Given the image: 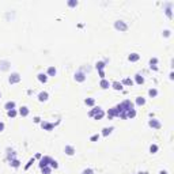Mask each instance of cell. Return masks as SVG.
I'll return each mask as SVG.
<instances>
[{"instance_id":"cell-1","label":"cell","mask_w":174,"mask_h":174,"mask_svg":"<svg viewBox=\"0 0 174 174\" xmlns=\"http://www.w3.org/2000/svg\"><path fill=\"white\" fill-rule=\"evenodd\" d=\"M103 114H105V113H103V110H102L101 107H95V109H93V110L89 113L90 117H93V116H94L95 120H101L102 117H103Z\"/></svg>"},{"instance_id":"cell-2","label":"cell","mask_w":174,"mask_h":174,"mask_svg":"<svg viewBox=\"0 0 174 174\" xmlns=\"http://www.w3.org/2000/svg\"><path fill=\"white\" fill-rule=\"evenodd\" d=\"M114 27L120 31H127L128 30V25L124 21H116L114 22Z\"/></svg>"},{"instance_id":"cell-3","label":"cell","mask_w":174,"mask_h":174,"mask_svg":"<svg viewBox=\"0 0 174 174\" xmlns=\"http://www.w3.org/2000/svg\"><path fill=\"white\" fill-rule=\"evenodd\" d=\"M51 161H52L51 157H44L42 159H41V162H39V167L42 169V167H45V166L51 165Z\"/></svg>"},{"instance_id":"cell-4","label":"cell","mask_w":174,"mask_h":174,"mask_svg":"<svg viewBox=\"0 0 174 174\" xmlns=\"http://www.w3.org/2000/svg\"><path fill=\"white\" fill-rule=\"evenodd\" d=\"M10 83H18V82L21 80V76H19V73H11V76H10Z\"/></svg>"},{"instance_id":"cell-5","label":"cell","mask_w":174,"mask_h":174,"mask_svg":"<svg viewBox=\"0 0 174 174\" xmlns=\"http://www.w3.org/2000/svg\"><path fill=\"white\" fill-rule=\"evenodd\" d=\"M148 125L151 128H155V129H159V128L162 127L161 123H159L158 120H150V121H148Z\"/></svg>"},{"instance_id":"cell-6","label":"cell","mask_w":174,"mask_h":174,"mask_svg":"<svg viewBox=\"0 0 174 174\" xmlns=\"http://www.w3.org/2000/svg\"><path fill=\"white\" fill-rule=\"evenodd\" d=\"M41 127H42L44 129H46V131H52V129L55 128V124H49V123H46V121H42V123H41Z\"/></svg>"},{"instance_id":"cell-7","label":"cell","mask_w":174,"mask_h":174,"mask_svg":"<svg viewBox=\"0 0 174 174\" xmlns=\"http://www.w3.org/2000/svg\"><path fill=\"white\" fill-rule=\"evenodd\" d=\"M64 151H65L67 155H73V154H75V148H73L72 146H65Z\"/></svg>"},{"instance_id":"cell-8","label":"cell","mask_w":174,"mask_h":174,"mask_svg":"<svg viewBox=\"0 0 174 174\" xmlns=\"http://www.w3.org/2000/svg\"><path fill=\"white\" fill-rule=\"evenodd\" d=\"M75 79H76L78 82H83L86 79V76H84V73H83V72H80V71H79V72L75 73Z\"/></svg>"},{"instance_id":"cell-9","label":"cell","mask_w":174,"mask_h":174,"mask_svg":"<svg viewBox=\"0 0 174 174\" xmlns=\"http://www.w3.org/2000/svg\"><path fill=\"white\" fill-rule=\"evenodd\" d=\"M48 97H49V94H48L46 91H42V93H39V94H38V99H39L41 102H42V101H46Z\"/></svg>"},{"instance_id":"cell-10","label":"cell","mask_w":174,"mask_h":174,"mask_svg":"<svg viewBox=\"0 0 174 174\" xmlns=\"http://www.w3.org/2000/svg\"><path fill=\"white\" fill-rule=\"evenodd\" d=\"M4 107H6V109H7V110H12L14 107H15V102H14V101H10V102H7V103H6V105H4Z\"/></svg>"},{"instance_id":"cell-11","label":"cell","mask_w":174,"mask_h":174,"mask_svg":"<svg viewBox=\"0 0 174 174\" xmlns=\"http://www.w3.org/2000/svg\"><path fill=\"white\" fill-rule=\"evenodd\" d=\"M129 61H137V60L140 59V56L137 55V53H132V55H129Z\"/></svg>"},{"instance_id":"cell-12","label":"cell","mask_w":174,"mask_h":174,"mask_svg":"<svg viewBox=\"0 0 174 174\" xmlns=\"http://www.w3.org/2000/svg\"><path fill=\"white\" fill-rule=\"evenodd\" d=\"M19 114L23 116V117H25V116H27V114H29V109H27L26 106H22L21 110H19Z\"/></svg>"},{"instance_id":"cell-13","label":"cell","mask_w":174,"mask_h":174,"mask_svg":"<svg viewBox=\"0 0 174 174\" xmlns=\"http://www.w3.org/2000/svg\"><path fill=\"white\" fill-rule=\"evenodd\" d=\"M135 79H136V83H137V84H143V83H144V78L140 76L139 73H137V75L135 76Z\"/></svg>"},{"instance_id":"cell-14","label":"cell","mask_w":174,"mask_h":174,"mask_svg":"<svg viewBox=\"0 0 174 174\" xmlns=\"http://www.w3.org/2000/svg\"><path fill=\"white\" fill-rule=\"evenodd\" d=\"M102 135L103 136H107V135H110L112 133V131H113V127H110V128H103V129H102Z\"/></svg>"},{"instance_id":"cell-15","label":"cell","mask_w":174,"mask_h":174,"mask_svg":"<svg viewBox=\"0 0 174 174\" xmlns=\"http://www.w3.org/2000/svg\"><path fill=\"white\" fill-rule=\"evenodd\" d=\"M135 116H136V110H135V109H129V110H128L127 117H129V118H133Z\"/></svg>"},{"instance_id":"cell-16","label":"cell","mask_w":174,"mask_h":174,"mask_svg":"<svg viewBox=\"0 0 174 174\" xmlns=\"http://www.w3.org/2000/svg\"><path fill=\"white\" fill-rule=\"evenodd\" d=\"M38 80L42 82V83H45V82L48 80V76L45 75V73H38Z\"/></svg>"},{"instance_id":"cell-17","label":"cell","mask_w":174,"mask_h":174,"mask_svg":"<svg viewBox=\"0 0 174 174\" xmlns=\"http://www.w3.org/2000/svg\"><path fill=\"white\" fill-rule=\"evenodd\" d=\"M48 75H49V76H55L56 75V68L55 67H49L48 68Z\"/></svg>"},{"instance_id":"cell-18","label":"cell","mask_w":174,"mask_h":174,"mask_svg":"<svg viewBox=\"0 0 174 174\" xmlns=\"http://www.w3.org/2000/svg\"><path fill=\"white\" fill-rule=\"evenodd\" d=\"M114 116H117V113H116V109L113 107V109H110V110L107 112V117H109V118H113Z\"/></svg>"},{"instance_id":"cell-19","label":"cell","mask_w":174,"mask_h":174,"mask_svg":"<svg viewBox=\"0 0 174 174\" xmlns=\"http://www.w3.org/2000/svg\"><path fill=\"white\" fill-rule=\"evenodd\" d=\"M136 103H137L139 106H141V105H144L146 103V99L144 98H141V97H137L136 98Z\"/></svg>"},{"instance_id":"cell-20","label":"cell","mask_w":174,"mask_h":174,"mask_svg":"<svg viewBox=\"0 0 174 174\" xmlns=\"http://www.w3.org/2000/svg\"><path fill=\"white\" fill-rule=\"evenodd\" d=\"M102 87V89H109V82L105 80V79H102L101 80V84H99Z\"/></svg>"},{"instance_id":"cell-21","label":"cell","mask_w":174,"mask_h":174,"mask_svg":"<svg viewBox=\"0 0 174 174\" xmlns=\"http://www.w3.org/2000/svg\"><path fill=\"white\" fill-rule=\"evenodd\" d=\"M121 84L132 86V84H133V80H132V79H129V78H127V79H124V80H123V83H121Z\"/></svg>"},{"instance_id":"cell-22","label":"cell","mask_w":174,"mask_h":174,"mask_svg":"<svg viewBox=\"0 0 174 174\" xmlns=\"http://www.w3.org/2000/svg\"><path fill=\"white\" fill-rule=\"evenodd\" d=\"M86 105H89V106H93L94 103H95V101H94V98H87V99H86Z\"/></svg>"},{"instance_id":"cell-23","label":"cell","mask_w":174,"mask_h":174,"mask_svg":"<svg viewBox=\"0 0 174 174\" xmlns=\"http://www.w3.org/2000/svg\"><path fill=\"white\" fill-rule=\"evenodd\" d=\"M113 89H114V90H121V89H123V84L118 83V82H114V83H113Z\"/></svg>"},{"instance_id":"cell-24","label":"cell","mask_w":174,"mask_h":174,"mask_svg":"<svg viewBox=\"0 0 174 174\" xmlns=\"http://www.w3.org/2000/svg\"><path fill=\"white\" fill-rule=\"evenodd\" d=\"M158 151V146L157 144H151V147H150V152L151 154H155Z\"/></svg>"},{"instance_id":"cell-25","label":"cell","mask_w":174,"mask_h":174,"mask_svg":"<svg viewBox=\"0 0 174 174\" xmlns=\"http://www.w3.org/2000/svg\"><path fill=\"white\" fill-rule=\"evenodd\" d=\"M51 170H52V167H48V166H45V167H42V173L44 174H51Z\"/></svg>"},{"instance_id":"cell-26","label":"cell","mask_w":174,"mask_h":174,"mask_svg":"<svg viewBox=\"0 0 174 174\" xmlns=\"http://www.w3.org/2000/svg\"><path fill=\"white\" fill-rule=\"evenodd\" d=\"M148 94H150V97H157V94H158V91L155 89H151L148 91Z\"/></svg>"},{"instance_id":"cell-27","label":"cell","mask_w":174,"mask_h":174,"mask_svg":"<svg viewBox=\"0 0 174 174\" xmlns=\"http://www.w3.org/2000/svg\"><path fill=\"white\" fill-rule=\"evenodd\" d=\"M51 167H52V169H57V167H59V165H57V162L52 159V161H51Z\"/></svg>"},{"instance_id":"cell-28","label":"cell","mask_w":174,"mask_h":174,"mask_svg":"<svg viewBox=\"0 0 174 174\" xmlns=\"http://www.w3.org/2000/svg\"><path fill=\"white\" fill-rule=\"evenodd\" d=\"M17 116V110L12 109V110H8V117H15Z\"/></svg>"},{"instance_id":"cell-29","label":"cell","mask_w":174,"mask_h":174,"mask_svg":"<svg viewBox=\"0 0 174 174\" xmlns=\"http://www.w3.org/2000/svg\"><path fill=\"white\" fill-rule=\"evenodd\" d=\"M103 67H105V65H103V63H97V69H99V72L103 69Z\"/></svg>"},{"instance_id":"cell-30","label":"cell","mask_w":174,"mask_h":174,"mask_svg":"<svg viewBox=\"0 0 174 174\" xmlns=\"http://www.w3.org/2000/svg\"><path fill=\"white\" fill-rule=\"evenodd\" d=\"M11 165H12L14 167H18V166H19V161H17V159H14V161L11 162Z\"/></svg>"},{"instance_id":"cell-31","label":"cell","mask_w":174,"mask_h":174,"mask_svg":"<svg viewBox=\"0 0 174 174\" xmlns=\"http://www.w3.org/2000/svg\"><path fill=\"white\" fill-rule=\"evenodd\" d=\"M68 6L69 7H75V6H78V1H75V0L73 1H68Z\"/></svg>"},{"instance_id":"cell-32","label":"cell","mask_w":174,"mask_h":174,"mask_svg":"<svg viewBox=\"0 0 174 174\" xmlns=\"http://www.w3.org/2000/svg\"><path fill=\"white\" fill-rule=\"evenodd\" d=\"M31 163H34V158H33V159H30V161H29V163L26 165V167H25V169L27 170V169H29V167H30V166H31Z\"/></svg>"},{"instance_id":"cell-33","label":"cell","mask_w":174,"mask_h":174,"mask_svg":"<svg viewBox=\"0 0 174 174\" xmlns=\"http://www.w3.org/2000/svg\"><path fill=\"white\" fill-rule=\"evenodd\" d=\"M94 171L91 169H86V170H83V174H93Z\"/></svg>"},{"instance_id":"cell-34","label":"cell","mask_w":174,"mask_h":174,"mask_svg":"<svg viewBox=\"0 0 174 174\" xmlns=\"http://www.w3.org/2000/svg\"><path fill=\"white\" fill-rule=\"evenodd\" d=\"M98 139H99V136H98V135H94V136H91V139H90V140H91V141H95V140H98Z\"/></svg>"},{"instance_id":"cell-35","label":"cell","mask_w":174,"mask_h":174,"mask_svg":"<svg viewBox=\"0 0 174 174\" xmlns=\"http://www.w3.org/2000/svg\"><path fill=\"white\" fill-rule=\"evenodd\" d=\"M157 63H158V60H157V59H151V60H150V64H151V65H152V64L155 65Z\"/></svg>"},{"instance_id":"cell-36","label":"cell","mask_w":174,"mask_h":174,"mask_svg":"<svg viewBox=\"0 0 174 174\" xmlns=\"http://www.w3.org/2000/svg\"><path fill=\"white\" fill-rule=\"evenodd\" d=\"M163 35H165V37H169L170 35V30H165V31H163Z\"/></svg>"},{"instance_id":"cell-37","label":"cell","mask_w":174,"mask_h":174,"mask_svg":"<svg viewBox=\"0 0 174 174\" xmlns=\"http://www.w3.org/2000/svg\"><path fill=\"white\" fill-rule=\"evenodd\" d=\"M4 129V123H0V132H3Z\"/></svg>"},{"instance_id":"cell-38","label":"cell","mask_w":174,"mask_h":174,"mask_svg":"<svg viewBox=\"0 0 174 174\" xmlns=\"http://www.w3.org/2000/svg\"><path fill=\"white\" fill-rule=\"evenodd\" d=\"M159 174H167V171H163V170H162V171H161Z\"/></svg>"},{"instance_id":"cell-39","label":"cell","mask_w":174,"mask_h":174,"mask_svg":"<svg viewBox=\"0 0 174 174\" xmlns=\"http://www.w3.org/2000/svg\"><path fill=\"white\" fill-rule=\"evenodd\" d=\"M139 174H147V173H146V171H143V173H139Z\"/></svg>"}]
</instances>
